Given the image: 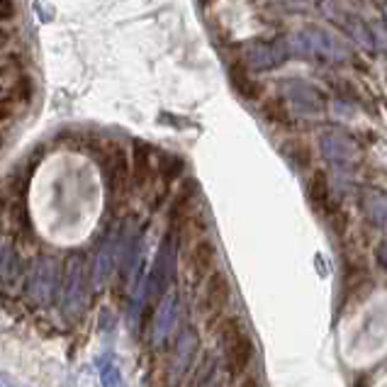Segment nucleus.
<instances>
[{
    "label": "nucleus",
    "instance_id": "20e7f679",
    "mask_svg": "<svg viewBox=\"0 0 387 387\" xmlns=\"http://www.w3.org/2000/svg\"><path fill=\"white\" fill-rule=\"evenodd\" d=\"M156 171L154 168V154H151L149 147L144 144H137V151H134V181L139 185H147L149 181L156 178Z\"/></svg>",
    "mask_w": 387,
    "mask_h": 387
},
{
    "label": "nucleus",
    "instance_id": "f03ea898",
    "mask_svg": "<svg viewBox=\"0 0 387 387\" xmlns=\"http://www.w3.org/2000/svg\"><path fill=\"white\" fill-rule=\"evenodd\" d=\"M185 263H188V278L190 285H200L203 280H210L215 276V263H217V246L212 244L207 237H200L190 244L188 256H185Z\"/></svg>",
    "mask_w": 387,
    "mask_h": 387
},
{
    "label": "nucleus",
    "instance_id": "7ed1b4c3",
    "mask_svg": "<svg viewBox=\"0 0 387 387\" xmlns=\"http://www.w3.org/2000/svg\"><path fill=\"white\" fill-rule=\"evenodd\" d=\"M229 297H232V288L229 280L222 271H217L215 276L207 280L205 297H203V312L210 324H217L222 319L224 310L229 307ZM222 324V322H220Z\"/></svg>",
    "mask_w": 387,
    "mask_h": 387
},
{
    "label": "nucleus",
    "instance_id": "f257e3e1",
    "mask_svg": "<svg viewBox=\"0 0 387 387\" xmlns=\"http://www.w3.org/2000/svg\"><path fill=\"white\" fill-rule=\"evenodd\" d=\"M220 344L224 351V361L232 378L244 375L254 358V341L239 319H222L220 324Z\"/></svg>",
    "mask_w": 387,
    "mask_h": 387
},
{
    "label": "nucleus",
    "instance_id": "39448f33",
    "mask_svg": "<svg viewBox=\"0 0 387 387\" xmlns=\"http://www.w3.org/2000/svg\"><path fill=\"white\" fill-rule=\"evenodd\" d=\"M229 78H232L234 88H237V91L244 95V98L256 100L258 95H261V88H258V83L251 81V76H246V71H244V66H241V64H234L232 69H229Z\"/></svg>",
    "mask_w": 387,
    "mask_h": 387
}]
</instances>
